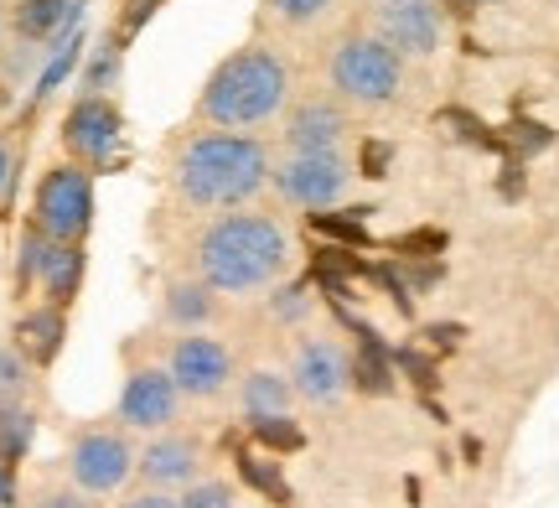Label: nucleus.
I'll list each match as a JSON object with an SVG mask.
<instances>
[{
    "instance_id": "obj_1",
    "label": "nucleus",
    "mask_w": 559,
    "mask_h": 508,
    "mask_svg": "<svg viewBox=\"0 0 559 508\" xmlns=\"http://www.w3.org/2000/svg\"><path fill=\"white\" fill-rule=\"evenodd\" d=\"M275 156L260 135H243V130H207L181 141L177 162H171V182H177L181 203L192 208H243L254 203L264 187H270Z\"/></svg>"
},
{
    "instance_id": "obj_2",
    "label": "nucleus",
    "mask_w": 559,
    "mask_h": 508,
    "mask_svg": "<svg viewBox=\"0 0 559 508\" xmlns=\"http://www.w3.org/2000/svg\"><path fill=\"white\" fill-rule=\"evenodd\" d=\"M192 264L198 281H207L218 296H254L264 285H280L290 264V239L264 213H223L198 234Z\"/></svg>"
},
{
    "instance_id": "obj_3",
    "label": "nucleus",
    "mask_w": 559,
    "mask_h": 508,
    "mask_svg": "<svg viewBox=\"0 0 559 508\" xmlns=\"http://www.w3.org/2000/svg\"><path fill=\"white\" fill-rule=\"evenodd\" d=\"M290 104V62L275 47H239L213 68V79L202 83L198 115L218 130H254V125L275 120Z\"/></svg>"
},
{
    "instance_id": "obj_4",
    "label": "nucleus",
    "mask_w": 559,
    "mask_h": 508,
    "mask_svg": "<svg viewBox=\"0 0 559 508\" xmlns=\"http://www.w3.org/2000/svg\"><path fill=\"white\" fill-rule=\"evenodd\" d=\"M326 73H332V88H337L342 99L362 104V109H383V104L400 99V88H404V58L379 32L342 37Z\"/></svg>"
},
{
    "instance_id": "obj_5",
    "label": "nucleus",
    "mask_w": 559,
    "mask_h": 508,
    "mask_svg": "<svg viewBox=\"0 0 559 508\" xmlns=\"http://www.w3.org/2000/svg\"><path fill=\"white\" fill-rule=\"evenodd\" d=\"M32 224L58 245H83L88 239V228H94V177H88V166L62 162L41 172L37 198H32Z\"/></svg>"
},
{
    "instance_id": "obj_6",
    "label": "nucleus",
    "mask_w": 559,
    "mask_h": 508,
    "mask_svg": "<svg viewBox=\"0 0 559 508\" xmlns=\"http://www.w3.org/2000/svg\"><path fill=\"white\" fill-rule=\"evenodd\" d=\"M270 187L280 192V203L326 213V208H337L347 198L353 166H347L342 151H285L275 172H270Z\"/></svg>"
},
{
    "instance_id": "obj_7",
    "label": "nucleus",
    "mask_w": 559,
    "mask_h": 508,
    "mask_svg": "<svg viewBox=\"0 0 559 508\" xmlns=\"http://www.w3.org/2000/svg\"><path fill=\"white\" fill-rule=\"evenodd\" d=\"M135 462L140 451L124 441L115 426H88L73 436V447H68V477H73V488L88 493V498H109V493H120L130 477H135Z\"/></svg>"
},
{
    "instance_id": "obj_8",
    "label": "nucleus",
    "mask_w": 559,
    "mask_h": 508,
    "mask_svg": "<svg viewBox=\"0 0 559 508\" xmlns=\"http://www.w3.org/2000/svg\"><path fill=\"white\" fill-rule=\"evenodd\" d=\"M166 368H171V379H177V389L187 400H213L234 379V353H228V343L207 338V332H181L171 343Z\"/></svg>"
},
{
    "instance_id": "obj_9",
    "label": "nucleus",
    "mask_w": 559,
    "mask_h": 508,
    "mask_svg": "<svg viewBox=\"0 0 559 508\" xmlns=\"http://www.w3.org/2000/svg\"><path fill=\"white\" fill-rule=\"evenodd\" d=\"M120 130H124L120 104L109 99V94H83V99L68 109V120H62V145H68L73 162L94 172V166H104L109 151L120 145Z\"/></svg>"
},
{
    "instance_id": "obj_10",
    "label": "nucleus",
    "mask_w": 559,
    "mask_h": 508,
    "mask_svg": "<svg viewBox=\"0 0 559 508\" xmlns=\"http://www.w3.org/2000/svg\"><path fill=\"white\" fill-rule=\"evenodd\" d=\"M373 32H379L400 58H430L440 47V5L436 0H373Z\"/></svg>"
},
{
    "instance_id": "obj_11",
    "label": "nucleus",
    "mask_w": 559,
    "mask_h": 508,
    "mask_svg": "<svg viewBox=\"0 0 559 508\" xmlns=\"http://www.w3.org/2000/svg\"><path fill=\"white\" fill-rule=\"evenodd\" d=\"M290 385L300 400L311 405H332L353 389V353L337 338H311L296 347V364H290Z\"/></svg>"
},
{
    "instance_id": "obj_12",
    "label": "nucleus",
    "mask_w": 559,
    "mask_h": 508,
    "mask_svg": "<svg viewBox=\"0 0 559 508\" xmlns=\"http://www.w3.org/2000/svg\"><path fill=\"white\" fill-rule=\"evenodd\" d=\"M181 400L187 394L177 389L171 368H135L120 389V421L135 430H166L177 421Z\"/></svg>"
},
{
    "instance_id": "obj_13",
    "label": "nucleus",
    "mask_w": 559,
    "mask_h": 508,
    "mask_svg": "<svg viewBox=\"0 0 559 508\" xmlns=\"http://www.w3.org/2000/svg\"><path fill=\"white\" fill-rule=\"evenodd\" d=\"M347 109H342L337 99H321V94H311V99H300L290 115H285V151H342L347 145Z\"/></svg>"
},
{
    "instance_id": "obj_14",
    "label": "nucleus",
    "mask_w": 559,
    "mask_h": 508,
    "mask_svg": "<svg viewBox=\"0 0 559 508\" xmlns=\"http://www.w3.org/2000/svg\"><path fill=\"white\" fill-rule=\"evenodd\" d=\"M198 462H202V447L192 436L156 430V436L145 441V451H140L135 472L151 488H187V483H198Z\"/></svg>"
},
{
    "instance_id": "obj_15",
    "label": "nucleus",
    "mask_w": 559,
    "mask_h": 508,
    "mask_svg": "<svg viewBox=\"0 0 559 508\" xmlns=\"http://www.w3.org/2000/svg\"><path fill=\"white\" fill-rule=\"evenodd\" d=\"M62 343H68V311H62V306L41 302V306H32V311H21L16 347H21V358H26L32 368L58 364Z\"/></svg>"
},
{
    "instance_id": "obj_16",
    "label": "nucleus",
    "mask_w": 559,
    "mask_h": 508,
    "mask_svg": "<svg viewBox=\"0 0 559 508\" xmlns=\"http://www.w3.org/2000/svg\"><path fill=\"white\" fill-rule=\"evenodd\" d=\"M290 400H296L290 374H275V368H254V374H243L239 405H243L249 421H280V415H290Z\"/></svg>"
},
{
    "instance_id": "obj_17",
    "label": "nucleus",
    "mask_w": 559,
    "mask_h": 508,
    "mask_svg": "<svg viewBox=\"0 0 559 508\" xmlns=\"http://www.w3.org/2000/svg\"><path fill=\"white\" fill-rule=\"evenodd\" d=\"M83 270H88V255H83V245H58L52 239V249H47V264H41V296L52 306H73V296H79V285H83Z\"/></svg>"
},
{
    "instance_id": "obj_18",
    "label": "nucleus",
    "mask_w": 559,
    "mask_h": 508,
    "mask_svg": "<svg viewBox=\"0 0 559 508\" xmlns=\"http://www.w3.org/2000/svg\"><path fill=\"white\" fill-rule=\"evenodd\" d=\"M79 16V0H16L11 11V26H16L21 42H52L68 32V21Z\"/></svg>"
},
{
    "instance_id": "obj_19",
    "label": "nucleus",
    "mask_w": 559,
    "mask_h": 508,
    "mask_svg": "<svg viewBox=\"0 0 559 508\" xmlns=\"http://www.w3.org/2000/svg\"><path fill=\"white\" fill-rule=\"evenodd\" d=\"M213 311H218V291L207 281H171L166 285V317L181 327V332H202V327L213 322Z\"/></svg>"
},
{
    "instance_id": "obj_20",
    "label": "nucleus",
    "mask_w": 559,
    "mask_h": 508,
    "mask_svg": "<svg viewBox=\"0 0 559 508\" xmlns=\"http://www.w3.org/2000/svg\"><path fill=\"white\" fill-rule=\"evenodd\" d=\"M353 385L362 389H373V394H389L394 389V368H389V358H383V347L362 332V347H358V358H353Z\"/></svg>"
},
{
    "instance_id": "obj_21",
    "label": "nucleus",
    "mask_w": 559,
    "mask_h": 508,
    "mask_svg": "<svg viewBox=\"0 0 559 508\" xmlns=\"http://www.w3.org/2000/svg\"><path fill=\"white\" fill-rule=\"evenodd\" d=\"M26 447H32V410L26 405L0 410V457H5V462H21Z\"/></svg>"
},
{
    "instance_id": "obj_22",
    "label": "nucleus",
    "mask_w": 559,
    "mask_h": 508,
    "mask_svg": "<svg viewBox=\"0 0 559 508\" xmlns=\"http://www.w3.org/2000/svg\"><path fill=\"white\" fill-rule=\"evenodd\" d=\"M47 249H52V239H47L37 224L21 228V255H16V285H21V291H26V285L41 275V264H47Z\"/></svg>"
},
{
    "instance_id": "obj_23",
    "label": "nucleus",
    "mask_w": 559,
    "mask_h": 508,
    "mask_svg": "<svg viewBox=\"0 0 559 508\" xmlns=\"http://www.w3.org/2000/svg\"><path fill=\"white\" fill-rule=\"evenodd\" d=\"M177 508H239V493L228 483H218V477H198V483L181 488Z\"/></svg>"
},
{
    "instance_id": "obj_24",
    "label": "nucleus",
    "mask_w": 559,
    "mask_h": 508,
    "mask_svg": "<svg viewBox=\"0 0 559 508\" xmlns=\"http://www.w3.org/2000/svg\"><path fill=\"white\" fill-rule=\"evenodd\" d=\"M26 374H32V364L21 358V347L11 343L5 353H0V410L21 405V389H26Z\"/></svg>"
},
{
    "instance_id": "obj_25",
    "label": "nucleus",
    "mask_w": 559,
    "mask_h": 508,
    "mask_svg": "<svg viewBox=\"0 0 559 508\" xmlns=\"http://www.w3.org/2000/svg\"><path fill=\"white\" fill-rule=\"evenodd\" d=\"M337 0H264V11L280 21V26H311L332 11Z\"/></svg>"
},
{
    "instance_id": "obj_26",
    "label": "nucleus",
    "mask_w": 559,
    "mask_h": 508,
    "mask_svg": "<svg viewBox=\"0 0 559 508\" xmlns=\"http://www.w3.org/2000/svg\"><path fill=\"white\" fill-rule=\"evenodd\" d=\"M270 311H275V322H300V317L311 311V285H306V281L275 285V296H270Z\"/></svg>"
},
{
    "instance_id": "obj_27",
    "label": "nucleus",
    "mask_w": 559,
    "mask_h": 508,
    "mask_svg": "<svg viewBox=\"0 0 559 508\" xmlns=\"http://www.w3.org/2000/svg\"><path fill=\"white\" fill-rule=\"evenodd\" d=\"M115 79H120V47H104V52H94L88 73H83V94H109Z\"/></svg>"
},
{
    "instance_id": "obj_28",
    "label": "nucleus",
    "mask_w": 559,
    "mask_h": 508,
    "mask_svg": "<svg viewBox=\"0 0 559 508\" xmlns=\"http://www.w3.org/2000/svg\"><path fill=\"white\" fill-rule=\"evenodd\" d=\"M254 430H260L264 441H270V447H300V430H296V421H290V415H280V421H254Z\"/></svg>"
},
{
    "instance_id": "obj_29",
    "label": "nucleus",
    "mask_w": 559,
    "mask_h": 508,
    "mask_svg": "<svg viewBox=\"0 0 559 508\" xmlns=\"http://www.w3.org/2000/svg\"><path fill=\"white\" fill-rule=\"evenodd\" d=\"M243 472H249V483H254V488H264V493H270V498H275V504H280V498H285V477H280V472H270V468H264L260 457H249V462H243Z\"/></svg>"
},
{
    "instance_id": "obj_30",
    "label": "nucleus",
    "mask_w": 559,
    "mask_h": 508,
    "mask_svg": "<svg viewBox=\"0 0 559 508\" xmlns=\"http://www.w3.org/2000/svg\"><path fill=\"white\" fill-rule=\"evenodd\" d=\"M120 508H177V498L166 488H145V493H135V498H124Z\"/></svg>"
},
{
    "instance_id": "obj_31",
    "label": "nucleus",
    "mask_w": 559,
    "mask_h": 508,
    "mask_svg": "<svg viewBox=\"0 0 559 508\" xmlns=\"http://www.w3.org/2000/svg\"><path fill=\"white\" fill-rule=\"evenodd\" d=\"M32 508H94V504H88V493H41Z\"/></svg>"
},
{
    "instance_id": "obj_32",
    "label": "nucleus",
    "mask_w": 559,
    "mask_h": 508,
    "mask_svg": "<svg viewBox=\"0 0 559 508\" xmlns=\"http://www.w3.org/2000/svg\"><path fill=\"white\" fill-rule=\"evenodd\" d=\"M11 172H16V156H11V141H0V192L11 187Z\"/></svg>"
},
{
    "instance_id": "obj_33",
    "label": "nucleus",
    "mask_w": 559,
    "mask_h": 508,
    "mask_svg": "<svg viewBox=\"0 0 559 508\" xmlns=\"http://www.w3.org/2000/svg\"><path fill=\"white\" fill-rule=\"evenodd\" d=\"M5 498H11V462L0 457V504H5Z\"/></svg>"
},
{
    "instance_id": "obj_34",
    "label": "nucleus",
    "mask_w": 559,
    "mask_h": 508,
    "mask_svg": "<svg viewBox=\"0 0 559 508\" xmlns=\"http://www.w3.org/2000/svg\"><path fill=\"white\" fill-rule=\"evenodd\" d=\"M445 5H451V11H472L477 0H445Z\"/></svg>"
},
{
    "instance_id": "obj_35",
    "label": "nucleus",
    "mask_w": 559,
    "mask_h": 508,
    "mask_svg": "<svg viewBox=\"0 0 559 508\" xmlns=\"http://www.w3.org/2000/svg\"><path fill=\"white\" fill-rule=\"evenodd\" d=\"M5 104H11V88H5V83H0V115H5Z\"/></svg>"
}]
</instances>
